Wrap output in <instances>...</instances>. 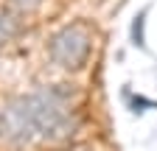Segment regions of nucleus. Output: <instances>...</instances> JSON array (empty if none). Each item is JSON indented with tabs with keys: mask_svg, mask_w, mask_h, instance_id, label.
<instances>
[{
	"mask_svg": "<svg viewBox=\"0 0 157 151\" xmlns=\"http://www.w3.org/2000/svg\"><path fill=\"white\" fill-rule=\"evenodd\" d=\"M11 3H14V6H20V9H25V11H28V9H34V6L39 3V0H11Z\"/></svg>",
	"mask_w": 157,
	"mask_h": 151,
	"instance_id": "obj_4",
	"label": "nucleus"
},
{
	"mask_svg": "<svg viewBox=\"0 0 157 151\" xmlns=\"http://www.w3.org/2000/svg\"><path fill=\"white\" fill-rule=\"evenodd\" d=\"M90 50H93V36L82 23L59 28L48 42L51 59L65 70H82L90 59Z\"/></svg>",
	"mask_w": 157,
	"mask_h": 151,
	"instance_id": "obj_2",
	"label": "nucleus"
},
{
	"mask_svg": "<svg viewBox=\"0 0 157 151\" xmlns=\"http://www.w3.org/2000/svg\"><path fill=\"white\" fill-rule=\"evenodd\" d=\"M70 92L62 87H39L17 95L0 109V140L6 145H28L34 140H56L73 129Z\"/></svg>",
	"mask_w": 157,
	"mask_h": 151,
	"instance_id": "obj_1",
	"label": "nucleus"
},
{
	"mask_svg": "<svg viewBox=\"0 0 157 151\" xmlns=\"http://www.w3.org/2000/svg\"><path fill=\"white\" fill-rule=\"evenodd\" d=\"M143 20H146V11H140V14H137V20H135V25H132V42H135L137 48H146V36H143Z\"/></svg>",
	"mask_w": 157,
	"mask_h": 151,
	"instance_id": "obj_3",
	"label": "nucleus"
}]
</instances>
